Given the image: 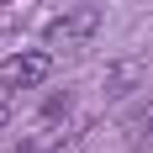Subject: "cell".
Masks as SVG:
<instances>
[{
	"label": "cell",
	"mask_w": 153,
	"mask_h": 153,
	"mask_svg": "<svg viewBox=\"0 0 153 153\" xmlns=\"http://www.w3.org/2000/svg\"><path fill=\"white\" fill-rule=\"evenodd\" d=\"M95 27H100V11H95V5H74V11H63V16L48 21L42 42L48 48H85L95 37Z\"/></svg>",
	"instance_id": "obj_1"
},
{
	"label": "cell",
	"mask_w": 153,
	"mask_h": 153,
	"mask_svg": "<svg viewBox=\"0 0 153 153\" xmlns=\"http://www.w3.org/2000/svg\"><path fill=\"white\" fill-rule=\"evenodd\" d=\"M48 153H79V137H69V143H58V148H48Z\"/></svg>",
	"instance_id": "obj_3"
},
{
	"label": "cell",
	"mask_w": 153,
	"mask_h": 153,
	"mask_svg": "<svg viewBox=\"0 0 153 153\" xmlns=\"http://www.w3.org/2000/svg\"><path fill=\"white\" fill-rule=\"evenodd\" d=\"M48 74H53V53L48 48H27V53H11V58L0 63V79L16 85V90H37Z\"/></svg>",
	"instance_id": "obj_2"
},
{
	"label": "cell",
	"mask_w": 153,
	"mask_h": 153,
	"mask_svg": "<svg viewBox=\"0 0 153 153\" xmlns=\"http://www.w3.org/2000/svg\"><path fill=\"white\" fill-rule=\"evenodd\" d=\"M5 116H11V106H5V100H0V127H5Z\"/></svg>",
	"instance_id": "obj_4"
}]
</instances>
